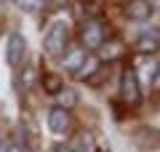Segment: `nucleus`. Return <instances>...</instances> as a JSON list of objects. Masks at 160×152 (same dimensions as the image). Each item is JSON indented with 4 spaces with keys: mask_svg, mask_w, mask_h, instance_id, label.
<instances>
[{
    "mask_svg": "<svg viewBox=\"0 0 160 152\" xmlns=\"http://www.w3.org/2000/svg\"><path fill=\"white\" fill-rule=\"evenodd\" d=\"M67 43H69V27L67 22H53L48 27L46 38H43V48L48 56H64L67 53Z\"/></svg>",
    "mask_w": 160,
    "mask_h": 152,
    "instance_id": "f257e3e1",
    "label": "nucleus"
},
{
    "mask_svg": "<svg viewBox=\"0 0 160 152\" xmlns=\"http://www.w3.org/2000/svg\"><path fill=\"white\" fill-rule=\"evenodd\" d=\"M80 43H83L86 51H99L107 43V29H104V24L96 22V19L83 22V27H80Z\"/></svg>",
    "mask_w": 160,
    "mask_h": 152,
    "instance_id": "f03ea898",
    "label": "nucleus"
},
{
    "mask_svg": "<svg viewBox=\"0 0 160 152\" xmlns=\"http://www.w3.org/2000/svg\"><path fill=\"white\" fill-rule=\"evenodd\" d=\"M120 99L126 104L142 101V85H139V78L133 69H123V75H120Z\"/></svg>",
    "mask_w": 160,
    "mask_h": 152,
    "instance_id": "7ed1b4c3",
    "label": "nucleus"
},
{
    "mask_svg": "<svg viewBox=\"0 0 160 152\" xmlns=\"http://www.w3.org/2000/svg\"><path fill=\"white\" fill-rule=\"evenodd\" d=\"M46 123H48V131L56 136H64L72 125V118H69V109L67 107H51L46 115Z\"/></svg>",
    "mask_w": 160,
    "mask_h": 152,
    "instance_id": "20e7f679",
    "label": "nucleus"
},
{
    "mask_svg": "<svg viewBox=\"0 0 160 152\" xmlns=\"http://www.w3.org/2000/svg\"><path fill=\"white\" fill-rule=\"evenodd\" d=\"M24 53H27V40H24L22 32H13L8 35V43H6V62L8 67H19L24 59Z\"/></svg>",
    "mask_w": 160,
    "mask_h": 152,
    "instance_id": "39448f33",
    "label": "nucleus"
},
{
    "mask_svg": "<svg viewBox=\"0 0 160 152\" xmlns=\"http://www.w3.org/2000/svg\"><path fill=\"white\" fill-rule=\"evenodd\" d=\"M152 13H155L152 0H128V6H126V16L131 22H149Z\"/></svg>",
    "mask_w": 160,
    "mask_h": 152,
    "instance_id": "423d86ee",
    "label": "nucleus"
},
{
    "mask_svg": "<svg viewBox=\"0 0 160 152\" xmlns=\"http://www.w3.org/2000/svg\"><path fill=\"white\" fill-rule=\"evenodd\" d=\"M86 62H88V51L86 48H69L62 56V67L67 69V72H72V75H78Z\"/></svg>",
    "mask_w": 160,
    "mask_h": 152,
    "instance_id": "0eeeda50",
    "label": "nucleus"
},
{
    "mask_svg": "<svg viewBox=\"0 0 160 152\" xmlns=\"http://www.w3.org/2000/svg\"><path fill=\"white\" fill-rule=\"evenodd\" d=\"M136 51H139V53H155V51H160V32H158V29L144 32L142 38L136 40Z\"/></svg>",
    "mask_w": 160,
    "mask_h": 152,
    "instance_id": "6e6552de",
    "label": "nucleus"
},
{
    "mask_svg": "<svg viewBox=\"0 0 160 152\" xmlns=\"http://www.w3.org/2000/svg\"><path fill=\"white\" fill-rule=\"evenodd\" d=\"M13 3H16V8L24 11V13H38L40 8H43V0H13Z\"/></svg>",
    "mask_w": 160,
    "mask_h": 152,
    "instance_id": "1a4fd4ad",
    "label": "nucleus"
},
{
    "mask_svg": "<svg viewBox=\"0 0 160 152\" xmlns=\"http://www.w3.org/2000/svg\"><path fill=\"white\" fill-rule=\"evenodd\" d=\"M96 67H99V59H96V56H88V62L83 64V69H80L75 78H80V80H83V78H91V72H93Z\"/></svg>",
    "mask_w": 160,
    "mask_h": 152,
    "instance_id": "9d476101",
    "label": "nucleus"
},
{
    "mask_svg": "<svg viewBox=\"0 0 160 152\" xmlns=\"http://www.w3.org/2000/svg\"><path fill=\"white\" fill-rule=\"evenodd\" d=\"M43 85H48V91H51V94H59V91L64 88L62 80H59L56 75H43Z\"/></svg>",
    "mask_w": 160,
    "mask_h": 152,
    "instance_id": "9b49d317",
    "label": "nucleus"
},
{
    "mask_svg": "<svg viewBox=\"0 0 160 152\" xmlns=\"http://www.w3.org/2000/svg\"><path fill=\"white\" fill-rule=\"evenodd\" d=\"M59 101H62V104H59V107H72V104H75V101H78V96H75L72 94V91H67V88H64V91H59Z\"/></svg>",
    "mask_w": 160,
    "mask_h": 152,
    "instance_id": "f8f14e48",
    "label": "nucleus"
},
{
    "mask_svg": "<svg viewBox=\"0 0 160 152\" xmlns=\"http://www.w3.org/2000/svg\"><path fill=\"white\" fill-rule=\"evenodd\" d=\"M152 88H158L160 91V64L155 67V78H152Z\"/></svg>",
    "mask_w": 160,
    "mask_h": 152,
    "instance_id": "ddd939ff",
    "label": "nucleus"
},
{
    "mask_svg": "<svg viewBox=\"0 0 160 152\" xmlns=\"http://www.w3.org/2000/svg\"><path fill=\"white\" fill-rule=\"evenodd\" d=\"M8 152H32V149H27V147H19V144H11V147H8Z\"/></svg>",
    "mask_w": 160,
    "mask_h": 152,
    "instance_id": "4468645a",
    "label": "nucleus"
},
{
    "mask_svg": "<svg viewBox=\"0 0 160 152\" xmlns=\"http://www.w3.org/2000/svg\"><path fill=\"white\" fill-rule=\"evenodd\" d=\"M53 152H75V149H72V147H56Z\"/></svg>",
    "mask_w": 160,
    "mask_h": 152,
    "instance_id": "2eb2a0df",
    "label": "nucleus"
},
{
    "mask_svg": "<svg viewBox=\"0 0 160 152\" xmlns=\"http://www.w3.org/2000/svg\"><path fill=\"white\" fill-rule=\"evenodd\" d=\"M152 8H160V0H152Z\"/></svg>",
    "mask_w": 160,
    "mask_h": 152,
    "instance_id": "dca6fc26",
    "label": "nucleus"
},
{
    "mask_svg": "<svg viewBox=\"0 0 160 152\" xmlns=\"http://www.w3.org/2000/svg\"><path fill=\"white\" fill-rule=\"evenodd\" d=\"M0 141H3V134H0Z\"/></svg>",
    "mask_w": 160,
    "mask_h": 152,
    "instance_id": "f3484780",
    "label": "nucleus"
},
{
    "mask_svg": "<svg viewBox=\"0 0 160 152\" xmlns=\"http://www.w3.org/2000/svg\"><path fill=\"white\" fill-rule=\"evenodd\" d=\"M0 3H6V0H0Z\"/></svg>",
    "mask_w": 160,
    "mask_h": 152,
    "instance_id": "a211bd4d",
    "label": "nucleus"
}]
</instances>
